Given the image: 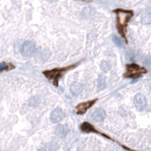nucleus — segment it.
Returning <instances> with one entry per match:
<instances>
[{
  "label": "nucleus",
  "mask_w": 151,
  "mask_h": 151,
  "mask_svg": "<svg viewBox=\"0 0 151 151\" xmlns=\"http://www.w3.org/2000/svg\"><path fill=\"white\" fill-rule=\"evenodd\" d=\"M35 51V44L31 41H26L21 46V53L24 56H30Z\"/></svg>",
  "instance_id": "3"
},
{
  "label": "nucleus",
  "mask_w": 151,
  "mask_h": 151,
  "mask_svg": "<svg viewBox=\"0 0 151 151\" xmlns=\"http://www.w3.org/2000/svg\"><path fill=\"white\" fill-rule=\"evenodd\" d=\"M80 130L85 133H90V132H96L95 128L93 127L92 124L88 123V122H84L80 125Z\"/></svg>",
  "instance_id": "12"
},
{
  "label": "nucleus",
  "mask_w": 151,
  "mask_h": 151,
  "mask_svg": "<svg viewBox=\"0 0 151 151\" xmlns=\"http://www.w3.org/2000/svg\"><path fill=\"white\" fill-rule=\"evenodd\" d=\"M64 117H65V113L60 108H56L51 113L50 119H51L53 123H60V121L64 119Z\"/></svg>",
  "instance_id": "5"
},
{
  "label": "nucleus",
  "mask_w": 151,
  "mask_h": 151,
  "mask_svg": "<svg viewBox=\"0 0 151 151\" xmlns=\"http://www.w3.org/2000/svg\"><path fill=\"white\" fill-rule=\"evenodd\" d=\"M63 69H54L50 71L45 72V75L46 76V78H49V80H56V78H59L60 76L62 75V72Z\"/></svg>",
  "instance_id": "9"
},
{
  "label": "nucleus",
  "mask_w": 151,
  "mask_h": 151,
  "mask_svg": "<svg viewBox=\"0 0 151 151\" xmlns=\"http://www.w3.org/2000/svg\"><path fill=\"white\" fill-rule=\"evenodd\" d=\"M82 91V85L78 82H74L70 86V92L73 95H78Z\"/></svg>",
  "instance_id": "10"
},
{
  "label": "nucleus",
  "mask_w": 151,
  "mask_h": 151,
  "mask_svg": "<svg viewBox=\"0 0 151 151\" xmlns=\"http://www.w3.org/2000/svg\"><path fill=\"white\" fill-rule=\"evenodd\" d=\"M58 148H59V146L54 142H50L48 143H46L45 147V149L46 151H57Z\"/></svg>",
  "instance_id": "15"
},
{
  "label": "nucleus",
  "mask_w": 151,
  "mask_h": 151,
  "mask_svg": "<svg viewBox=\"0 0 151 151\" xmlns=\"http://www.w3.org/2000/svg\"><path fill=\"white\" fill-rule=\"evenodd\" d=\"M106 116H107V113L105 110L99 108V109H96L95 111H93V113L91 114V119L93 122L100 123V122H103L106 119Z\"/></svg>",
  "instance_id": "4"
},
{
  "label": "nucleus",
  "mask_w": 151,
  "mask_h": 151,
  "mask_svg": "<svg viewBox=\"0 0 151 151\" xmlns=\"http://www.w3.org/2000/svg\"><path fill=\"white\" fill-rule=\"evenodd\" d=\"M9 68V65L5 62H1L0 63V71H3V70H6Z\"/></svg>",
  "instance_id": "19"
},
{
  "label": "nucleus",
  "mask_w": 151,
  "mask_h": 151,
  "mask_svg": "<svg viewBox=\"0 0 151 151\" xmlns=\"http://www.w3.org/2000/svg\"><path fill=\"white\" fill-rule=\"evenodd\" d=\"M113 41L114 44H115L117 46H119V47H121V46L123 45V42H122L121 39L119 37H117V36H113Z\"/></svg>",
  "instance_id": "17"
},
{
  "label": "nucleus",
  "mask_w": 151,
  "mask_h": 151,
  "mask_svg": "<svg viewBox=\"0 0 151 151\" xmlns=\"http://www.w3.org/2000/svg\"><path fill=\"white\" fill-rule=\"evenodd\" d=\"M96 86H97L98 91H103L107 87V78L105 76H100L96 81Z\"/></svg>",
  "instance_id": "11"
},
{
  "label": "nucleus",
  "mask_w": 151,
  "mask_h": 151,
  "mask_svg": "<svg viewBox=\"0 0 151 151\" xmlns=\"http://www.w3.org/2000/svg\"><path fill=\"white\" fill-rule=\"evenodd\" d=\"M141 21L143 24L145 25H148L151 23V13L150 12H146L143 13L142 15V18H141Z\"/></svg>",
  "instance_id": "16"
},
{
  "label": "nucleus",
  "mask_w": 151,
  "mask_h": 151,
  "mask_svg": "<svg viewBox=\"0 0 151 151\" xmlns=\"http://www.w3.org/2000/svg\"><path fill=\"white\" fill-rule=\"evenodd\" d=\"M111 63L110 60H103L100 63V69L104 73H108L111 70Z\"/></svg>",
  "instance_id": "13"
},
{
  "label": "nucleus",
  "mask_w": 151,
  "mask_h": 151,
  "mask_svg": "<svg viewBox=\"0 0 151 151\" xmlns=\"http://www.w3.org/2000/svg\"><path fill=\"white\" fill-rule=\"evenodd\" d=\"M93 14H95V10H93L92 8H85L81 12V17L90 18V17H92Z\"/></svg>",
  "instance_id": "14"
},
{
  "label": "nucleus",
  "mask_w": 151,
  "mask_h": 151,
  "mask_svg": "<svg viewBox=\"0 0 151 151\" xmlns=\"http://www.w3.org/2000/svg\"><path fill=\"white\" fill-rule=\"evenodd\" d=\"M82 1H91V0H82Z\"/></svg>",
  "instance_id": "21"
},
{
  "label": "nucleus",
  "mask_w": 151,
  "mask_h": 151,
  "mask_svg": "<svg viewBox=\"0 0 151 151\" xmlns=\"http://www.w3.org/2000/svg\"><path fill=\"white\" fill-rule=\"evenodd\" d=\"M111 151H117V150H111Z\"/></svg>",
  "instance_id": "22"
},
{
  "label": "nucleus",
  "mask_w": 151,
  "mask_h": 151,
  "mask_svg": "<svg viewBox=\"0 0 151 151\" xmlns=\"http://www.w3.org/2000/svg\"><path fill=\"white\" fill-rule=\"evenodd\" d=\"M143 64L146 66H149L151 65V57L150 56H146L145 60H143Z\"/></svg>",
  "instance_id": "18"
},
{
  "label": "nucleus",
  "mask_w": 151,
  "mask_h": 151,
  "mask_svg": "<svg viewBox=\"0 0 151 151\" xmlns=\"http://www.w3.org/2000/svg\"><path fill=\"white\" fill-rule=\"evenodd\" d=\"M70 128L67 125H59L58 127L55 128V133L60 138L66 137L67 134L69 133Z\"/></svg>",
  "instance_id": "8"
},
{
  "label": "nucleus",
  "mask_w": 151,
  "mask_h": 151,
  "mask_svg": "<svg viewBox=\"0 0 151 151\" xmlns=\"http://www.w3.org/2000/svg\"><path fill=\"white\" fill-rule=\"evenodd\" d=\"M134 105L138 111H143L147 106L146 98L141 93H138L134 96Z\"/></svg>",
  "instance_id": "6"
},
{
  "label": "nucleus",
  "mask_w": 151,
  "mask_h": 151,
  "mask_svg": "<svg viewBox=\"0 0 151 151\" xmlns=\"http://www.w3.org/2000/svg\"><path fill=\"white\" fill-rule=\"evenodd\" d=\"M143 73H146V69L140 67L137 64L132 63V64H128L127 66V73L125 74V77L129 78H138L141 77Z\"/></svg>",
  "instance_id": "1"
},
{
  "label": "nucleus",
  "mask_w": 151,
  "mask_h": 151,
  "mask_svg": "<svg viewBox=\"0 0 151 151\" xmlns=\"http://www.w3.org/2000/svg\"><path fill=\"white\" fill-rule=\"evenodd\" d=\"M95 101L96 100L93 99V100H88V101H85V102L78 104L77 108H76V109H77V113L78 114H84L86 111H87L95 103Z\"/></svg>",
  "instance_id": "7"
},
{
  "label": "nucleus",
  "mask_w": 151,
  "mask_h": 151,
  "mask_svg": "<svg viewBox=\"0 0 151 151\" xmlns=\"http://www.w3.org/2000/svg\"><path fill=\"white\" fill-rule=\"evenodd\" d=\"M38 151H46V150L45 148H41V149H39Z\"/></svg>",
  "instance_id": "20"
},
{
  "label": "nucleus",
  "mask_w": 151,
  "mask_h": 151,
  "mask_svg": "<svg viewBox=\"0 0 151 151\" xmlns=\"http://www.w3.org/2000/svg\"><path fill=\"white\" fill-rule=\"evenodd\" d=\"M117 19H118V23L121 26H124L128 23V21L129 20V18L131 17L132 12H129V10H117Z\"/></svg>",
  "instance_id": "2"
}]
</instances>
